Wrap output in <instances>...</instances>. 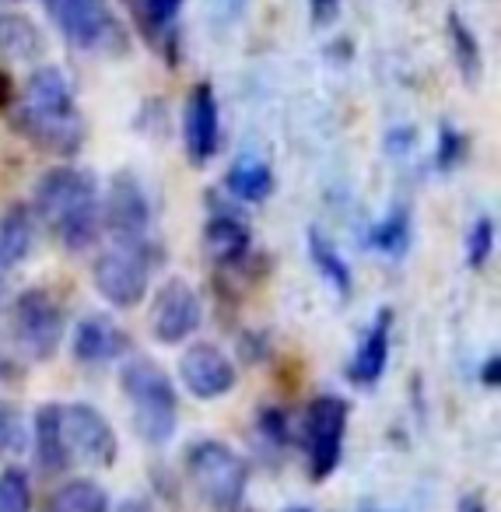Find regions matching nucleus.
<instances>
[{"mask_svg": "<svg viewBox=\"0 0 501 512\" xmlns=\"http://www.w3.org/2000/svg\"><path fill=\"white\" fill-rule=\"evenodd\" d=\"M64 439L71 460L92 463V467H113L120 456V439H116L113 425L92 404L64 407Z\"/></svg>", "mask_w": 501, "mask_h": 512, "instance_id": "nucleus-10", "label": "nucleus"}, {"mask_svg": "<svg viewBox=\"0 0 501 512\" xmlns=\"http://www.w3.org/2000/svg\"><path fill=\"white\" fill-rule=\"evenodd\" d=\"M43 8L60 36L78 50L106 57H123L130 50L127 25L116 18L109 0H43Z\"/></svg>", "mask_w": 501, "mask_h": 512, "instance_id": "nucleus-3", "label": "nucleus"}, {"mask_svg": "<svg viewBox=\"0 0 501 512\" xmlns=\"http://www.w3.org/2000/svg\"><path fill=\"white\" fill-rule=\"evenodd\" d=\"M309 260L312 267L319 271V278L326 281V285H333V292L340 295V299H347L354 288L351 281V267H347V260L340 256V249L333 246L330 239H326L319 228H312L309 232Z\"/></svg>", "mask_w": 501, "mask_h": 512, "instance_id": "nucleus-22", "label": "nucleus"}, {"mask_svg": "<svg viewBox=\"0 0 501 512\" xmlns=\"http://www.w3.org/2000/svg\"><path fill=\"white\" fill-rule=\"evenodd\" d=\"M459 512H487V509H484V502H480L477 495H466L463 502H459Z\"/></svg>", "mask_w": 501, "mask_h": 512, "instance_id": "nucleus-37", "label": "nucleus"}, {"mask_svg": "<svg viewBox=\"0 0 501 512\" xmlns=\"http://www.w3.org/2000/svg\"><path fill=\"white\" fill-rule=\"evenodd\" d=\"M449 46H452V60H456V71L466 85H477L484 78V53L480 43L473 36V29L466 25V18L459 11H449Z\"/></svg>", "mask_w": 501, "mask_h": 512, "instance_id": "nucleus-23", "label": "nucleus"}, {"mask_svg": "<svg viewBox=\"0 0 501 512\" xmlns=\"http://www.w3.org/2000/svg\"><path fill=\"white\" fill-rule=\"evenodd\" d=\"M120 512H151V505L141 502V498H130V502L120 505Z\"/></svg>", "mask_w": 501, "mask_h": 512, "instance_id": "nucleus-38", "label": "nucleus"}, {"mask_svg": "<svg viewBox=\"0 0 501 512\" xmlns=\"http://www.w3.org/2000/svg\"><path fill=\"white\" fill-rule=\"evenodd\" d=\"M162 264H165V249L151 239L134 242V246H113L95 260L92 285L109 306L134 309L148 299V278Z\"/></svg>", "mask_w": 501, "mask_h": 512, "instance_id": "nucleus-2", "label": "nucleus"}, {"mask_svg": "<svg viewBox=\"0 0 501 512\" xmlns=\"http://www.w3.org/2000/svg\"><path fill=\"white\" fill-rule=\"evenodd\" d=\"M463 158H466V134L452 127V123H442V127H438L435 165L442 172H452L456 165H463Z\"/></svg>", "mask_w": 501, "mask_h": 512, "instance_id": "nucleus-29", "label": "nucleus"}, {"mask_svg": "<svg viewBox=\"0 0 501 512\" xmlns=\"http://www.w3.org/2000/svg\"><path fill=\"white\" fill-rule=\"evenodd\" d=\"M11 127L53 158H74L85 148L88 123L81 116L78 102L67 106H29V102H11Z\"/></svg>", "mask_w": 501, "mask_h": 512, "instance_id": "nucleus-5", "label": "nucleus"}, {"mask_svg": "<svg viewBox=\"0 0 501 512\" xmlns=\"http://www.w3.org/2000/svg\"><path fill=\"white\" fill-rule=\"evenodd\" d=\"M18 376V365H15V358L11 355H4L0 351V383H8V379H15Z\"/></svg>", "mask_w": 501, "mask_h": 512, "instance_id": "nucleus-36", "label": "nucleus"}, {"mask_svg": "<svg viewBox=\"0 0 501 512\" xmlns=\"http://www.w3.org/2000/svg\"><path fill=\"white\" fill-rule=\"evenodd\" d=\"M225 190L232 193V200H246V204H260L274 190V172L260 158H239V162L228 169Z\"/></svg>", "mask_w": 501, "mask_h": 512, "instance_id": "nucleus-21", "label": "nucleus"}, {"mask_svg": "<svg viewBox=\"0 0 501 512\" xmlns=\"http://www.w3.org/2000/svg\"><path fill=\"white\" fill-rule=\"evenodd\" d=\"M368 246L379 249L386 256H403L410 249V211L403 204H396L393 211L382 221H375L372 235H368Z\"/></svg>", "mask_w": 501, "mask_h": 512, "instance_id": "nucleus-25", "label": "nucleus"}, {"mask_svg": "<svg viewBox=\"0 0 501 512\" xmlns=\"http://www.w3.org/2000/svg\"><path fill=\"white\" fill-rule=\"evenodd\" d=\"M25 449H29V428H25L22 411L15 404L0 400V460L22 456Z\"/></svg>", "mask_w": 501, "mask_h": 512, "instance_id": "nucleus-27", "label": "nucleus"}, {"mask_svg": "<svg viewBox=\"0 0 501 512\" xmlns=\"http://www.w3.org/2000/svg\"><path fill=\"white\" fill-rule=\"evenodd\" d=\"M256 428H260V435L270 446H284V442H288V414H284L281 407H260Z\"/></svg>", "mask_w": 501, "mask_h": 512, "instance_id": "nucleus-30", "label": "nucleus"}, {"mask_svg": "<svg viewBox=\"0 0 501 512\" xmlns=\"http://www.w3.org/2000/svg\"><path fill=\"white\" fill-rule=\"evenodd\" d=\"M29 207H32V214H36V221H43L50 232H57L74 214L99 207V183H95V176L88 169L57 165V169L43 172V176L36 179Z\"/></svg>", "mask_w": 501, "mask_h": 512, "instance_id": "nucleus-6", "label": "nucleus"}, {"mask_svg": "<svg viewBox=\"0 0 501 512\" xmlns=\"http://www.w3.org/2000/svg\"><path fill=\"white\" fill-rule=\"evenodd\" d=\"M32 446H36V467L43 474H60L71 463L64 439V404H43L32 421Z\"/></svg>", "mask_w": 501, "mask_h": 512, "instance_id": "nucleus-17", "label": "nucleus"}, {"mask_svg": "<svg viewBox=\"0 0 501 512\" xmlns=\"http://www.w3.org/2000/svg\"><path fill=\"white\" fill-rule=\"evenodd\" d=\"M11 102H15V85H11L8 74L0 71V109H11Z\"/></svg>", "mask_w": 501, "mask_h": 512, "instance_id": "nucleus-35", "label": "nucleus"}, {"mask_svg": "<svg viewBox=\"0 0 501 512\" xmlns=\"http://www.w3.org/2000/svg\"><path fill=\"white\" fill-rule=\"evenodd\" d=\"M288 512H309V509H288Z\"/></svg>", "mask_w": 501, "mask_h": 512, "instance_id": "nucleus-39", "label": "nucleus"}, {"mask_svg": "<svg viewBox=\"0 0 501 512\" xmlns=\"http://www.w3.org/2000/svg\"><path fill=\"white\" fill-rule=\"evenodd\" d=\"M130 8H134V18L144 29V36L155 46H162L176 64V15L183 8V0H130Z\"/></svg>", "mask_w": 501, "mask_h": 512, "instance_id": "nucleus-19", "label": "nucleus"}, {"mask_svg": "<svg viewBox=\"0 0 501 512\" xmlns=\"http://www.w3.org/2000/svg\"><path fill=\"white\" fill-rule=\"evenodd\" d=\"M11 334L32 362H50L67 334L64 309L46 288H25L11 306Z\"/></svg>", "mask_w": 501, "mask_h": 512, "instance_id": "nucleus-7", "label": "nucleus"}, {"mask_svg": "<svg viewBox=\"0 0 501 512\" xmlns=\"http://www.w3.org/2000/svg\"><path fill=\"white\" fill-rule=\"evenodd\" d=\"M186 474H190V484L197 488V495L221 512L239 509L242 495H246V460L218 439L193 442L190 453H186Z\"/></svg>", "mask_w": 501, "mask_h": 512, "instance_id": "nucleus-4", "label": "nucleus"}, {"mask_svg": "<svg viewBox=\"0 0 501 512\" xmlns=\"http://www.w3.org/2000/svg\"><path fill=\"white\" fill-rule=\"evenodd\" d=\"M340 4H344V0H309L312 25H333L340 15Z\"/></svg>", "mask_w": 501, "mask_h": 512, "instance_id": "nucleus-31", "label": "nucleus"}, {"mask_svg": "<svg viewBox=\"0 0 501 512\" xmlns=\"http://www.w3.org/2000/svg\"><path fill=\"white\" fill-rule=\"evenodd\" d=\"M46 512H109V491L99 481L74 477L53 491Z\"/></svg>", "mask_w": 501, "mask_h": 512, "instance_id": "nucleus-24", "label": "nucleus"}, {"mask_svg": "<svg viewBox=\"0 0 501 512\" xmlns=\"http://www.w3.org/2000/svg\"><path fill=\"white\" fill-rule=\"evenodd\" d=\"M480 383H484L487 390H498V386H501V355L487 358L484 369H480Z\"/></svg>", "mask_w": 501, "mask_h": 512, "instance_id": "nucleus-34", "label": "nucleus"}, {"mask_svg": "<svg viewBox=\"0 0 501 512\" xmlns=\"http://www.w3.org/2000/svg\"><path fill=\"white\" fill-rule=\"evenodd\" d=\"M179 376L183 386L190 390V397L197 400H221L235 390V362L218 348V344H193L183 351V362H179Z\"/></svg>", "mask_w": 501, "mask_h": 512, "instance_id": "nucleus-12", "label": "nucleus"}, {"mask_svg": "<svg viewBox=\"0 0 501 512\" xmlns=\"http://www.w3.org/2000/svg\"><path fill=\"white\" fill-rule=\"evenodd\" d=\"M242 8H246V0H211V15L218 18L221 25L235 22V18L242 15Z\"/></svg>", "mask_w": 501, "mask_h": 512, "instance_id": "nucleus-33", "label": "nucleus"}, {"mask_svg": "<svg viewBox=\"0 0 501 512\" xmlns=\"http://www.w3.org/2000/svg\"><path fill=\"white\" fill-rule=\"evenodd\" d=\"M36 214L29 204H8L0 214V267H22L36 246Z\"/></svg>", "mask_w": 501, "mask_h": 512, "instance_id": "nucleus-18", "label": "nucleus"}, {"mask_svg": "<svg viewBox=\"0 0 501 512\" xmlns=\"http://www.w3.org/2000/svg\"><path fill=\"white\" fill-rule=\"evenodd\" d=\"M130 348V337L113 316L106 313H92L74 327L71 337V351L81 365H106L113 358L127 355Z\"/></svg>", "mask_w": 501, "mask_h": 512, "instance_id": "nucleus-14", "label": "nucleus"}, {"mask_svg": "<svg viewBox=\"0 0 501 512\" xmlns=\"http://www.w3.org/2000/svg\"><path fill=\"white\" fill-rule=\"evenodd\" d=\"M204 249L218 271H235L253 253V232L242 214H211L204 225Z\"/></svg>", "mask_w": 501, "mask_h": 512, "instance_id": "nucleus-15", "label": "nucleus"}, {"mask_svg": "<svg viewBox=\"0 0 501 512\" xmlns=\"http://www.w3.org/2000/svg\"><path fill=\"white\" fill-rule=\"evenodd\" d=\"M414 148V127H393L386 134V151L389 155H407Z\"/></svg>", "mask_w": 501, "mask_h": 512, "instance_id": "nucleus-32", "label": "nucleus"}, {"mask_svg": "<svg viewBox=\"0 0 501 512\" xmlns=\"http://www.w3.org/2000/svg\"><path fill=\"white\" fill-rule=\"evenodd\" d=\"M389 337H393V313L382 309V313H375L372 327L365 330L358 351L347 362V379L354 386H375L382 379L389 362Z\"/></svg>", "mask_w": 501, "mask_h": 512, "instance_id": "nucleus-16", "label": "nucleus"}, {"mask_svg": "<svg viewBox=\"0 0 501 512\" xmlns=\"http://www.w3.org/2000/svg\"><path fill=\"white\" fill-rule=\"evenodd\" d=\"M123 397L134 411V432L151 446H165L179 425V393L169 372L144 355H134L120 369Z\"/></svg>", "mask_w": 501, "mask_h": 512, "instance_id": "nucleus-1", "label": "nucleus"}, {"mask_svg": "<svg viewBox=\"0 0 501 512\" xmlns=\"http://www.w3.org/2000/svg\"><path fill=\"white\" fill-rule=\"evenodd\" d=\"M43 32L22 11H0V53L11 60L43 57Z\"/></svg>", "mask_w": 501, "mask_h": 512, "instance_id": "nucleus-20", "label": "nucleus"}, {"mask_svg": "<svg viewBox=\"0 0 501 512\" xmlns=\"http://www.w3.org/2000/svg\"><path fill=\"white\" fill-rule=\"evenodd\" d=\"M102 211V228L116 239V246H134L151 239V204L141 179L134 172H116L109 179V193Z\"/></svg>", "mask_w": 501, "mask_h": 512, "instance_id": "nucleus-9", "label": "nucleus"}, {"mask_svg": "<svg viewBox=\"0 0 501 512\" xmlns=\"http://www.w3.org/2000/svg\"><path fill=\"white\" fill-rule=\"evenodd\" d=\"M494 242H498V221L494 218H477L466 232V264L484 267L494 253Z\"/></svg>", "mask_w": 501, "mask_h": 512, "instance_id": "nucleus-28", "label": "nucleus"}, {"mask_svg": "<svg viewBox=\"0 0 501 512\" xmlns=\"http://www.w3.org/2000/svg\"><path fill=\"white\" fill-rule=\"evenodd\" d=\"M0 512H32V481L22 467L0 470Z\"/></svg>", "mask_w": 501, "mask_h": 512, "instance_id": "nucleus-26", "label": "nucleus"}, {"mask_svg": "<svg viewBox=\"0 0 501 512\" xmlns=\"http://www.w3.org/2000/svg\"><path fill=\"white\" fill-rule=\"evenodd\" d=\"M204 323V302L197 288L183 278H172L158 288L155 306H151V334L158 344H183L190 334H197Z\"/></svg>", "mask_w": 501, "mask_h": 512, "instance_id": "nucleus-11", "label": "nucleus"}, {"mask_svg": "<svg viewBox=\"0 0 501 512\" xmlns=\"http://www.w3.org/2000/svg\"><path fill=\"white\" fill-rule=\"evenodd\" d=\"M183 144L193 165H207L221 148V113L218 95L207 81L190 88L183 109Z\"/></svg>", "mask_w": 501, "mask_h": 512, "instance_id": "nucleus-13", "label": "nucleus"}, {"mask_svg": "<svg viewBox=\"0 0 501 512\" xmlns=\"http://www.w3.org/2000/svg\"><path fill=\"white\" fill-rule=\"evenodd\" d=\"M347 421H351V407H347L344 397H333V393H323V397H316L305 407L302 446H305V456H309L312 481H326V477L340 467Z\"/></svg>", "mask_w": 501, "mask_h": 512, "instance_id": "nucleus-8", "label": "nucleus"}]
</instances>
